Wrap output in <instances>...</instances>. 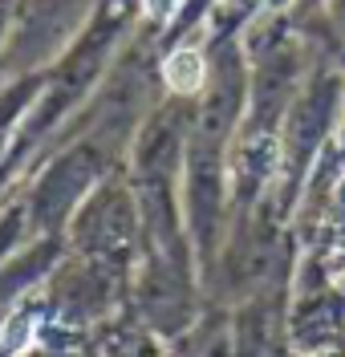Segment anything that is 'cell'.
<instances>
[{"mask_svg": "<svg viewBox=\"0 0 345 357\" xmlns=\"http://www.w3.org/2000/svg\"><path fill=\"white\" fill-rule=\"evenodd\" d=\"M179 4H183V0H146V17H155V21H171V17L179 13Z\"/></svg>", "mask_w": 345, "mask_h": 357, "instance_id": "obj_2", "label": "cell"}, {"mask_svg": "<svg viewBox=\"0 0 345 357\" xmlns=\"http://www.w3.org/2000/svg\"><path fill=\"white\" fill-rule=\"evenodd\" d=\"M162 77H167V86L175 89V93H195L199 82H204V61H199V53H195V49L171 53L167 66H162Z\"/></svg>", "mask_w": 345, "mask_h": 357, "instance_id": "obj_1", "label": "cell"}, {"mask_svg": "<svg viewBox=\"0 0 345 357\" xmlns=\"http://www.w3.org/2000/svg\"><path fill=\"white\" fill-rule=\"evenodd\" d=\"M268 4H273V8H280V4H289V0H268Z\"/></svg>", "mask_w": 345, "mask_h": 357, "instance_id": "obj_3", "label": "cell"}]
</instances>
